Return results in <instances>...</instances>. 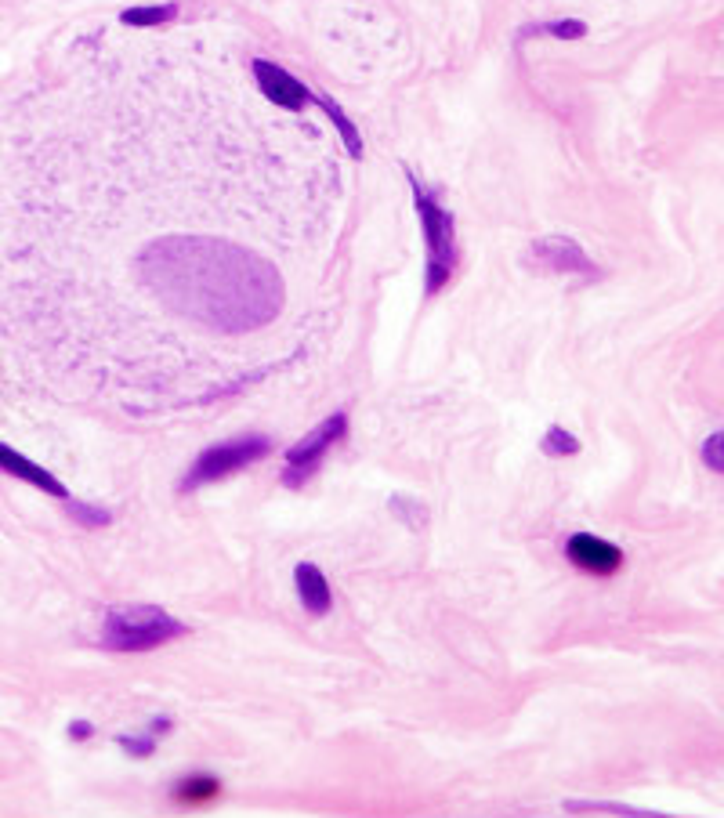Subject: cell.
I'll return each mask as SVG.
<instances>
[{"label": "cell", "mask_w": 724, "mask_h": 818, "mask_svg": "<svg viewBox=\"0 0 724 818\" xmlns=\"http://www.w3.org/2000/svg\"><path fill=\"white\" fill-rule=\"evenodd\" d=\"M138 268L171 312L218 333L258 330L283 308V279L276 268L225 239H156Z\"/></svg>", "instance_id": "cell-1"}, {"label": "cell", "mask_w": 724, "mask_h": 818, "mask_svg": "<svg viewBox=\"0 0 724 818\" xmlns=\"http://www.w3.org/2000/svg\"><path fill=\"white\" fill-rule=\"evenodd\" d=\"M185 623L160 605H120L105 612L102 648L109 652H153L174 638H185Z\"/></svg>", "instance_id": "cell-2"}, {"label": "cell", "mask_w": 724, "mask_h": 818, "mask_svg": "<svg viewBox=\"0 0 724 818\" xmlns=\"http://www.w3.org/2000/svg\"><path fill=\"white\" fill-rule=\"evenodd\" d=\"M413 203H417L420 232H424V247H428V276H424V290L439 294L442 286L449 283L453 268H457V221L431 196L424 185L417 181V174H410Z\"/></svg>", "instance_id": "cell-3"}, {"label": "cell", "mask_w": 724, "mask_h": 818, "mask_svg": "<svg viewBox=\"0 0 724 818\" xmlns=\"http://www.w3.org/2000/svg\"><path fill=\"white\" fill-rule=\"evenodd\" d=\"M268 453H272V438L268 435H239L229 438V442H218V446L203 449L200 457L189 464V471L181 478V493H196L210 482H221V478L236 475L243 467L258 464Z\"/></svg>", "instance_id": "cell-4"}, {"label": "cell", "mask_w": 724, "mask_h": 818, "mask_svg": "<svg viewBox=\"0 0 724 818\" xmlns=\"http://www.w3.org/2000/svg\"><path fill=\"white\" fill-rule=\"evenodd\" d=\"M344 431H348V417H344V413H334V417H326L315 431H308L301 442H294V446L286 449L283 486L286 489L305 486L308 478L319 471V464H323V457L330 453V446L344 438Z\"/></svg>", "instance_id": "cell-5"}, {"label": "cell", "mask_w": 724, "mask_h": 818, "mask_svg": "<svg viewBox=\"0 0 724 818\" xmlns=\"http://www.w3.org/2000/svg\"><path fill=\"white\" fill-rule=\"evenodd\" d=\"M529 265L543 272H576V276H594V261L587 250L569 236H543L529 247Z\"/></svg>", "instance_id": "cell-6"}, {"label": "cell", "mask_w": 724, "mask_h": 818, "mask_svg": "<svg viewBox=\"0 0 724 818\" xmlns=\"http://www.w3.org/2000/svg\"><path fill=\"white\" fill-rule=\"evenodd\" d=\"M565 554L569 562L580 572H591V576H616L623 569V551L616 543L601 540L594 533H576L565 543Z\"/></svg>", "instance_id": "cell-7"}, {"label": "cell", "mask_w": 724, "mask_h": 818, "mask_svg": "<svg viewBox=\"0 0 724 818\" xmlns=\"http://www.w3.org/2000/svg\"><path fill=\"white\" fill-rule=\"evenodd\" d=\"M254 80H258L261 95H265L268 102L283 105V109H290V113H301V109L315 98L301 80L290 77L283 66L268 62V58H258V62H254Z\"/></svg>", "instance_id": "cell-8"}, {"label": "cell", "mask_w": 724, "mask_h": 818, "mask_svg": "<svg viewBox=\"0 0 724 818\" xmlns=\"http://www.w3.org/2000/svg\"><path fill=\"white\" fill-rule=\"evenodd\" d=\"M0 471H8V475L22 478V482H29V486L44 489V493L58 496V500H69V489L66 482H58L55 475H51L44 464H33L29 457H22V453H15L11 446H4L0 442Z\"/></svg>", "instance_id": "cell-9"}, {"label": "cell", "mask_w": 724, "mask_h": 818, "mask_svg": "<svg viewBox=\"0 0 724 818\" xmlns=\"http://www.w3.org/2000/svg\"><path fill=\"white\" fill-rule=\"evenodd\" d=\"M294 583H297V598H301V605H305L312 616H326V612H330V605H334V590H330V583H326L319 565L301 562L294 569Z\"/></svg>", "instance_id": "cell-10"}, {"label": "cell", "mask_w": 724, "mask_h": 818, "mask_svg": "<svg viewBox=\"0 0 724 818\" xmlns=\"http://www.w3.org/2000/svg\"><path fill=\"white\" fill-rule=\"evenodd\" d=\"M218 793H221V782L214 779V775H192V779H181L178 786H174V800H178V804H189V808L210 804Z\"/></svg>", "instance_id": "cell-11"}, {"label": "cell", "mask_w": 724, "mask_h": 818, "mask_svg": "<svg viewBox=\"0 0 724 818\" xmlns=\"http://www.w3.org/2000/svg\"><path fill=\"white\" fill-rule=\"evenodd\" d=\"M312 102L319 105V109H323V113L330 116V120H334V127H337V131H341L344 145H348V156H355V160H359V156H362V138H359V131H355V124H352V120L344 116V109H341V105H337L334 98H326V95H315Z\"/></svg>", "instance_id": "cell-12"}, {"label": "cell", "mask_w": 724, "mask_h": 818, "mask_svg": "<svg viewBox=\"0 0 724 818\" xmlns=\"http://www.w3.org/2000/svg\"><path fill=\"white\" fill-rule=\"evenodd\" d=\"M178 19V4H149V8H127L120 11V22L124 26H167V22Z\"/></svg>", "instance_id": "cell-13"}, {"label": "cell", "mask_w": 724, "mask_h": 818, "mask_svg": "<svg viewBox=\"0 0 724 818\" xmlns=\"http://www.w3.org/2000/svg\"><path fill=\"white\" fill-rule=\"evenodd\" d=\"M525 37H554V40H580L587 37V22L583 19H558V22H540V26H525L518 40Z\"/></svg>", "instance_id": "cell-14"}, {"label": "cell", "mask_w": 724, "mask_h": 818, "mask_svg": "<svg viewBox=\"0 0 724 818\" xmlns=\"http://www.w3.org/2000/svg\"><path fill=\"white\" fill-rule=\"evenodd\" d=\"M565 811L572 815H634V818H648V815H663V811H641V808H627V804H601V800H569Z\"/></svg>", "instance_id": "cell-15"}, {"label": "cell", "mask_w": 724, "mask_h": 818, "mask_svg": "<svg viewBox=\"0 0 724 818\" xmlns=\"http://www.w3.org/2000/svg\"><path fill=\"white\" fill-rule=\"evenodd\" d=\"M540 449H543V457H576V453H580V438L554 424V428H547V435H543Z\"/></svg>", "instance_id": "cell-16"}, {"label": "cell", "mask_w": 724, "mask_h": 818, "mask_svg": "<svg viewBox=\"0 0 724 818\" xmlns=\"http://www.w3.org/2000/svg\"><path fill=\"white\" fill-rule=\"evenodd\" d=\"M66 511H69L73 522L87 525V529H98V525L113 522V511H105V507H95V504H84V500H66Z\"/></svg>", "instance_id": "cell-17"}, {"label": "cell", "mask_w": 724, "mask_h": 818, "mask_svg": "<svg viewBox=\"0 0 724 818\" xmlns=\"http://www.w3.org/2000/svg\"><path fill=\"white\" fill-rule=\"evenodd\" d=\"M116 746L127 750L131 757H153L156 753V735L145 732V735H116Z\"/></svg>", "instance_id": "cell-18"}, {"label": "cell", "mask_w": 724, "mask_h": 818, "mask_svg": "<svg viewBox=\"0 0 724 818\" xmlns=\"http://www.w3.org/2000/svg\"><path fill=\"white\" fill-rule=\"evenodd\" d=\"M703 460H706V467H710V471H717V475L724 471V435H721V431H714V435L706 438Z\"/></svg>", "instance_id": "cell-19"}, {"label": "cell", "mask_w": 724, "mask_h": 818, "mask_svg": "<svg viewBox=\"0 0 724 818\" xmlns=\"http://www.w3.org/2000/svg\"><path fill=\"white\" fill-rule=\"evenodd\" d=\"M391 507H395V511H402V514H406V518H410V525H420V518H424V507L410 504L406 496H395V500H391Z\"/></svg>", "instance_id": "cell-20"}, {"label": "cell", "mask_w": 724, "mask_h": 818, "mask_svg": "<svg viewBox=\"0 0 724 818\" xmlns=\"http://www.w3.org/2000/svg\"><path fill=\"white\" fill-rule=\"evenodd\" d=\"M91 735H95V728H91L87 721H73V724H69V739L84 742V739H91Z\"/></svg>", "instance_id": "cell-21"}]
</instances>
